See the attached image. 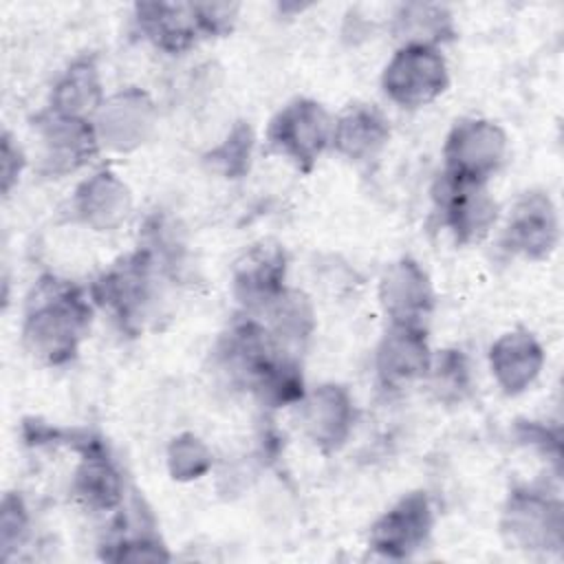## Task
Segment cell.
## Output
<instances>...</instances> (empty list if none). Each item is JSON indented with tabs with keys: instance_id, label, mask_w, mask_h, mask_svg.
Returning <instances> with one entry per match:
<instances>
[{
	"instance_id": "6da1fadb",
	"label": "cell",
	"mask_w": 564,
	"mask_h": 564,
	"mask_svg": "<svg viewBox=\"0 0 564 564\" xmlns=\"http://www.w3.org/2000/svg\"><path fill=\"white\" fill-rule=\"evenodd\" d=\"M90 304L75 284L44 278L29 297L22 341L35 359L48 366L68 364L90 330Z\"/></svg>"
},
{
	"instance_id": "7a4b0ae2",
	"label": "cell",
	"mask_w": 564,
	"mask_h": 564,
	"mask_svg": "<svg viewBox=\"0 0 564 564\" xmlns=\"http://www.w3.org/2000/svg\"><path fill=\"white\" fill-rule=\"evenodd\" d=\"M156 262L148 249H139L110 267L95 284L93 297L106 308L121 328L137 333L143 328L152 306Z\"/></svg>"
},
{
	"instance_id": "3957f363",
	"label": "cell",
	"mask_w": 564,
	"mask_h": 564,
	"mask_svg": "<svg viewBox=\"0 0 564 564\" xmlns=\"http://www.w3.org/2000/svg\"><path fill=\"white\" fill-rule=\"evenodd\" d=\"M507 152V134L496 121L480 117L460 119L454 123L443 145V174L487 185V181L505 165Z\"/></svg>"
},
{
	"instance_id": "277c9868",
	"label": "cell",
	"mask_w": 564,
	"mask_h": 564,
	"mask_svg": "<svg viewBox=\"0 0 564 564\" xmlns=\"http://www.w3.org/2000/svg\"><path fill=\"white\" fill-rule=\"evenodd\" d=\"M500 533L509 546L527 553L560 551L564 540L560 500L538 489H513L502 507Z\"/></svg>"
},
{
	"instance_id": "5b68a950",
	"label": "cell",
	"mask_w": 564,
	"mask_h": 564,
	"mask_svg": "<svg viewBox=\"0 0 564 564\" xmlns=\"http://www.w3.org/2000/svg\"><path fill=\"white\" fill-rule=\"evenodd\" d=\"M333 123L326 108L306 97L289 101L269 123L271 148L289 159L297 170L311 172L322 152L330 145Z\"/></svg>"
},
{
	"instance_id": "8992f818",
	"label": "cell",
	"mask_w": 564,
	"mask_h": 564,
	"mask_svg": "<svg viewBox=\"0 0 564 564\" xmlns=\"http://www.w3.org/2000/svg\"><path fill=\"white\" fill-rule=\"evenodd\" d=\"M381 86L401 108H421L438 99L449 86L445 57L434 46L405 44L383 68Z\"/></svg>"
},
{
	"instance_id": "52a82bcc",
	"label": "cell",
	"mask_w": 564,
	"mask_h": 564,
	"mask_svg": "<svg viewBox=\"0 0 564 564\" xmlns=\"http://www.w3.org/2000/svg\"><path fill=\"white\" fill-rule=\"evenodd\" d=\"M35 132L40 139V172L53 178L88 165L101 145L93 121L64 117L53 110L37 117Z\"/></svg>"
},
{
	"instance_id": "ba28073f",
	"label": "cell",
	"mask_w": 564,
	"mask_h": 564,
	"mask_svg": "<svg viewBox=\"0 0 564 564\" xmlns=\"http://www.w3.org/2000/svg\"><path fill=\"white\" fill-rule=\"evenodd\" d=\"M432 527L434 511L427 494L410 491L372 522L368 544L388 560H405L423 549Z\"/></svg>"
},
{
	"instance_id": "9c48e42d",
	"label": "cell",
	"mask_w": 564,
	"mask_h": 564,
	"mask_svg": "<svg viewBox=\"0 0 564 564\" xmlns=\"http://www.w3.org/2000/svg\"><path fill=\"white\" fill-rule=\"evenodd\" d=\"M434 200L443 225L458 245L480 242L498 220V205L482 183H467L441 174Z\"/></svg>"
},
{
	"instance_id": "30bf717a",
	"label": "cell",
	"mask_w": 564,
	"mask_h": 564,
	"mask_svg": "<svg viewBox=\"0 0 564 564\" xmlns=\"http://www.w3.org/2000/svg\"><path fill=\"white\" fill-rule=\"evenodd\" d=\"M93 123L101 145L115 152H130L152 137L156 108L148 93L132 86L108 97Z\"/></svg>"
},
{
	"instance_id": "8fae6325",
	"label": "cell",
	"mask_w": 564,
	"mask_h": 564,
	"mask_svg": "<svg viewBox=\"0 0 564 564\" xmlns=\"http://www.w3.org/2000/svg\"><path fill=\"white\" fill-rule=\"evenodd\" d=\"M286 253L278 242L262 240L251 245L234 264V297L245 308H269L284 291Z\"/></svg>"
},
{
	"instance_id": "7c38bea8",
	"label": "cell",
	"mask_w": 564,
	"mask_h": 564,
	"mask_svg": "<svg viewBox=\"0 0 564 564\" xmlns=\"http://www.w3.org/2000/svg\"><path fill=\"white\" fill-rule=\"evenodd\" d=\"M560 238V218L553 200L544 192L522 194L505 227V247L527 260H544L551 256Z\"/></svg>"
},
{
	"instance_id": "4fadbf2b",
	"label": "cell",
	"mask_w": 564,
	"mask_h": 564,
	"mask_svg": "<svg viewBox=\"0 0 564 564\" xmlns=\"http://www.w3.org/2000/svg\"><path fill=\"white\" fill-rule=\"evenodd\" d=\"M379 304L390 324L421 326L434 306V291L425 269L412 258L392 262L379 280Z\"/></svg>"
},
{
	"instance_id": "5bb4252c",
	"label": "cell",
	"mask_w": 564,
	"mask_h": 564,
	"mask_svg": "<svg viewBox=\"0 0 564 564\" xmlns=\"http://www.w3.org/2000/svg\"><path fill=\"white\" fill-rule=\"evenodd\" d=\"M302 427L315 447L337 452L350 436L355 403L350 392L337 383H322L300 401Z\"/></svg>"
},
{
	"instance_id": "9a60e30c",
	"label": "cell",
	"mask_w": 564,
	"mask_h": 564,
	"mask_svg": "<svg viewBox=\"0 0 564 564\" xmlns=\"http://www.w3.org/2000/svg\"><path fill=\"white\" fill-rule=\"evenodd\" d=\"M432 366V350L423 326L390 324L381 337L375 355L379 381L386 388H403L427 377Z\"/></svg>"
},
{
	"instance_id": "2e32d148",
	"label": "cell",
	"mask_w": 564,
	"mask_h": 564,
	"mask_svg": "<svg viewBox=\"0 0 564 564\" xmlns=\"http://www.w3.org/2000/svg\"><path fill=\"white\" fill-rule=\"evenodd\" d=\"M70 207L82 225L95 231H112L130 216L132 194L115 172L99 170L77 185Z\"/></svg>"
},
{
	"instance_id": "e0dca14e",
	"label": "cell",
	"mask_w": 564,
	"mask_h": 564,
	"mask_svg": "<svg viewBox=\"0 0 564 564\" xmlns=\"http://www.w3.org/2000/svg\"><path fill=\"white\" fill-rule=\"evenodd\" d=\"M390 139L388 117L372 104H350L333 123L330 148L348 161L375 159Z\"/></svg>"
},
{
	"instance_id": "ac0fdd59",
	"label": "cell",
	"mask_w": 564,
	"mask_h": 564,
	"mask_svg": "<svg viewBox=\"0 0 564 564\" xmlns=\"http://www.w3.org/2000/svg\"><path fill=\"white\" fill-rule=\"evenodd\" d=\"M544 366V350L529 330L500 335L489 350V368L505 394L524 392Z\"/></svg>"
},
{
	"instance_id": "d6986e66",
	"label": "cell",
	"mask_w": 564,
	"mask_h": 564,
	"mask_svg": "<svg viewBox=\"0 0 564 564\" xmlns=\"http://www.w3.org/2000/svg\"><path fill=\"white\" fill-rule=\"evenodd\" d=\"M134 20L143 37L165 53H183L203 35L194 4L141 2L134 7Z\"/></svg>"
},
{
	"instance_id": "ffe728a7",
	"label": "cell",
	"mask_w": 564,
	"mask_h": 564,
	"mask_svg": "<svg viewBox=\"0 0 564 564\" xmlns=\"http://www.w3.org/2000/svg\"><path fill=\"white\" fill-rule=\"evenodd\" d=\"M70 491L93 511H110L121 505L123 480L99 438L82 452V463L73 474Z\"/></svg>"
},
{
	"instance_id": "44dd1931",
	"label": "cell",
	"mask_w": 564,
	"mask_h": 564,
	"mask_svg": "<svg viewBox=\"0 0 564 564\" xmlns=\"http://www.w3.org/2000/svg\"><path fill=\"white\" fill-rule=\"evenodd\" d=\"M106 101L101 75L90 57L75 59L57 79L51 93V108L57 115L93 121Z\"/></svg>"
},
{
	"instance_id": "7402d4cb",
	"label": "cell",
	"mask_w": 564,
	"mask_h": 564,
	"mask_svg": "<svg viewBox=\"0 0 564 564\" xmlns=\"http://www.w3.org/2000/svg\"><path fill=\"white\" fill-rule=\"evenodd\" d=\"M392 33L405 44L434 46L454 40L456 26L449 9L445 4H427V2H408L401 4L394 13Z\"/></svg>"
},
{
	"instance_id": "603a6c76",
	"label": "cell",
	"mask_w": 564,
	"mask_h": 564,
	"mask_svg": "<svg viewBox=\"0 0 564 564\" xmlns=\"http://www.w3.org/2000/svg\"><path fill=\"white\" fill-rule=\"evenodd\" d=\"M267 311L271 313V328L267 330L275 348L284 355H289L284 348L300 346L302 341H306L315 326L313 308L308 300L297 291L286 289Z\"/></svg>"
},
{
	"instance_id": "cb8c5ba5",
	"label": "cell",
	"mask_w": 564,
	"mask_h": 564,
	"mask_svg": "<svg viewBox=\"0 0 564 564\" xmlns=\"http://www.w3.org/2000/svg\"><path fill=\"white\" fill-rule=\"evenodd\" d=\"M253 130L247 121H238L227 137L207 154V163L212 170L223 174L225 178H240L249 172L253 156Z\"/></svg>"
},
{
	"instance_id": "d4e9b609",
	"label": "cell",
	"mask_w": 564,
	"mask_h": 564,
	"mask_svg": "<svg viewBox=\"0 0 564 564\" xmlns=\"http://www.w3.org/2000/svg\"><path fill=\"white\" fill-rule=\"evenodd\" d=\"M214 465L212 449L192 432L174 436L167 445V471L174 480L189 482L203 478Z\"/></svg>"
},
{
	"instance_id": "484cf974",
	"label": "cell",
	"mask_w": 564,
	"mask_h": 564,
	"mask_svg": "<svg viewBox=\"0 0 564 564\" xmlns=\"http://www.w3.org/2000/svg\"><path fill=\"white\" fill-rule=\"evenodd\" d=\"M432 388L443 401H460L469 390V366L460 350H443L432 357L430 372Z\"/></svg>"
},
{
	"instance_id": "4316f807",
	"label": "cell",
	"mask_w": 564,
	"mask_h": 564,
	"mask_svg": "<svg viewBox=\"0 0 564 564\" xmlns=\"http://www.w3.org/2000/svg\"><path fill=\"white\" fill-rule=\"evenodd\" d=\"M29 535V511L24 500L18 494H7L0 507V546L2 560L11 557V551H18Z\"/></svg>"
},
{
	"instance_id": "83f0119b",
	"label": "cell",
	"mask_w": 564,
	"mask_h": 564,
	"mask_svg": "<svg viewBox=\"0 0 564 564\" xmlns=\"http://www.w3.org/2000/svg\"><path fill=\"white\" fill-rule=\"evenodd\" d=\"M108 551H104L106 560L112 562H159L170 560V553L161 544L159 538L148 533L137 535H119L115 542L106 544Z\"/></svg>"
},
{
	"instance_id": "f1b7e54d",
	"label": "cell",
	"mask_w": 564,
	"mask_h": 564,
	"mask_svg": "<svg viewBox=\"0 0 564 564\" xmlns=\"http://www.w3.org/2000/svg\"><path fill=\"white\" fill-rule=\"evenodd\" d=\"M236 4H194V13L203 35L229 33L236 20Z\"/></svg>"
},
{
	"instance_id": "f546056e",
	"label": "cell",
	"mask_w": 564,
	"mask_h": 564,
	"mask_svg": "<svg viewBox=\"0 0 564 564\" xmlns=\"http://www.w3.org/2000/svg\"><path fill=\"white\" fill-rule=\"evenodd\" d=\"M0 174H2V194H9L11 187L18 183L22 167H24V154L18 143H13L11 134H2V150H0Z\"/></svg>"
}]
</instances>
